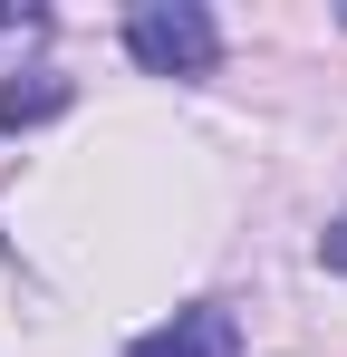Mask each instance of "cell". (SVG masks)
<instances>
[{
  "instance_id": "cell-2",
  "label": "cell",
  "mask_w": 347,
  "mask_h": 357,
  "mask_svg": "<svg viewBox=\"0 0 347 357\" xmlns=\"http://www.w3.org/2000/svg\"><path fill=\"white\" fill-rule=\"evenodd\" d=\"M125 357H241V319L222 299H193V309H174L164 328H145Z\"/></svg>"
},
{
  "instance_id": "cell-3",
  "label": "cell",
  "mask_w": 347,
  "mask_h": 357,
  "mask_svg": "<svg viewBox=\"0 0 347 357\" xmlns=\"http://www.w3.org/2000/svg\"><path fill=\"white\" fill-rule=\"evenodd\" d=\"M68 77L58 68H29V77H0V135H20V126H49V116H68Z\"/></svg>"
},
{
  "instance_id": "cell-5",
  "label": "cell",
  "mask_w": 347,
  "mask_h": 357,
  "mask_svg": "<svg viewBox=\"0 0 347 357\" xmlns=\"http://www.w3.org/2000/svg\"><path fill=\"white\" fill-rule=\"evenodd\" d=\"M10 29L29 39V29H49V10H0V39H10Z\"/></svg>"
},
{
  "instance_id": "cell-1",
  "label": "cell",
  "mask_w": 347,
  "mask_h": 357,
  "mask_svg": "<svg viewBox=\"0 0 347 357\" xmlns=\"http://www.w3.org/2000/svg\"><path fill=\"white\" fill-rule=\"evenodd\" d=\"M125 59L145 77H213L222 68V20L203 0H145V10H125Z\"/></svg>"
},
{
  "instance_id": "cell-4",
  "label": "cell",
  "mask_w": 347,
  "mask_h": 357,
  "mask_svg": "<svg viewBox=\"0 0 347 357\" xmlns=\"http://www.w3.org/2000/svg\"><path fill=\"white\" fill-rule=\"evenodd\" d=\"M318 261H328V271H338V280H347V213H338V222H328V232H318Z\"/></svg>"
}]
</instances>
